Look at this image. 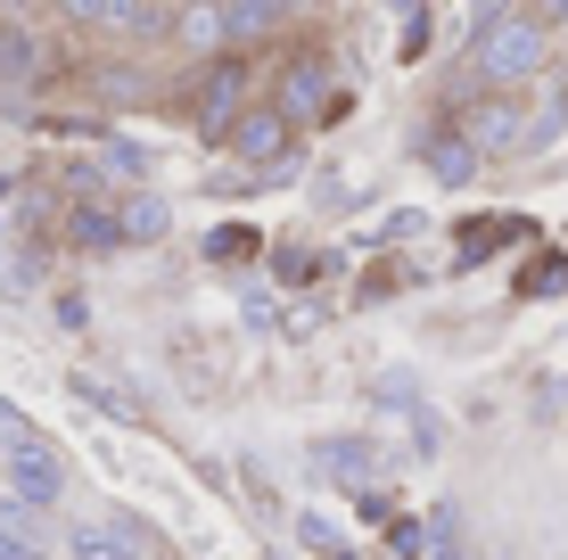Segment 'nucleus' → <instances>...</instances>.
I'll return each mask as SVG.
<instances>
[{
	"instance_id": "nucleus-2",
	"label": "nucleus",
	"mask_w": 568,
	"mask_h": 560,
	"mask_svg": "<svg viewBox=\"0 0 568 560\" xmlns=\"http://www.w3.org/2000/svg\"><path fill=\"white\" fill-rule=\"evenodd\" d=\"M454 132L478 149V157H511V149H527V108H519V91H511V83L469 91V100L454 108Z\"/></svg>"
},
{
	"instance_id": "nucleus-19",
	"label": "nucleus",
	"mask_w": 568,
	"mask_h": 560,
	"mask_svg": "<svg viewBox=\"0 0 568 560\" xmlns=\"http://www.w3.org/2000/svg\"><path fill=\"white\" fill-rule=\"evenodd\" d=\"M74 396H83L91 413H108V420H141V404H132L124 388H108V379H83V371H74Z\"/></svg>"
},
{
	"instance_id": "nucleus-23",
	"label": "nucleus",
	"mask_w": 568,
	"mask_h": 560,
	"mask_svg": "<svg viewBox=\"0 0 568 560\" xmlns=\"http://www.w3.org/2000/svg\"><path fill=\"white\" fill-rule=\"evenodd\" d=\"M108 173H115V182H141V173H149V149H132V141H115L108 149V157H100Z\"/></svg>"
},
{
	"instance_id": "nucleus-4",
	"label": "nucleus",
	"mask_w": 568,
	"mask_h": 560,
	"mask_svg": "<svg viewBox=\"0 0 568 560\" xmlns=\"http://www.w3.org/2000/svg\"><path fill=\"white\" fill-rule=\"evenodd\" d=\"M58 26L100 33V42H156L165 33V0H58Z\"/></svg>"
},
{
	"instance_id": "nucleus-20",
	"label": "nucleus",
	"mask_w": 568,
	"mask_h": 560,
	"mask_svg": "<svg viewBox=\"0 0 568 560\" xmlns=\"http://www.w3.org/2000/svg\"><path fill=\"white\" fill-rule=\"evenodd\" d=\"M0 560H42V536L26 511H0Z\"/></svg>"
},
{
	"instance_id": "nucleus-27",
	"label": "nucleus",
	"mask_w": 568,
	"mask_h": 560,
	"mask_svg": "<svg viewBox=\"0 0 568 560\" xmlns=\"http://www.w3.org/2000/svg\"><path fill=\"white\" fill-rule=\"evenodd\" d=\"M322 560H355V552H346V544H322Z\"/></svg>"
},
{
	"instance_id": "nucleus-18",
	"label": "nucleus",
	"mask_w": 568,
	"mask_h": 560,
	"mask_svg": "<svg viewBox=\"0 0 568 560\" xmlns=\"http://www.w3.org/2000/svg\"><path fill=\"white\" fill-rule=\"evenodd\" d=\"M91 100H100V108H141L149 100V74L141 67H100V74H91Z\"/></svg>"
},
{
	"instance_id": "nucleus-1",
	"label": "nucleus",
	"mask_w": 568,
	"mask_h": 560,
	"mask_svg": "<svg viewBox=\"0 0 568 560\" xmlns=\"http://www.w3.org/2000/svg\"><path fill=\"white\" fill-rule=\"evenodd\" d=\"M552 67V26L536 9H495L469 26V74L478 83H527Z\"/></svg>"
},
{
	"instance_id": "nucleus-21",
	"label": "nucleus",
	"mask_w": 568,
	"mask_h": 560,
	"mask_svg": "<svg viewBox=\"0 0 568 560\" xmlns=\"http://www.w3.org/2000/svg\"><path fill=\"white\" fill-rule=\"evenodd\" d=\"M519 288H527V297H560V288H568V256H536L519 273Z\"/></svg>"
},
{
	"instance_id": "nucleus-11",
	"label": "nucleus",
	"mask_w": 568,
	"mask_h": 560,
	"mask_svg": "<svg viewBox=\"0 0 568 560\" xmlns=\"http://www.w3.org/2000/svg\"><path fill=\"white\" fill-rule=\"evenodd\" d=\"M420 165L437 173L445 190H469V182H478V165H486V157H478V149L462 141L454 124H445V132H420Z\"/></svg>"
},
{
	"instance_id": "nucleus-22",
	"label": "nucleus",
	"mask_w": 568,
	"mask_h": 560,
	"mask_svg": "<svg viewBox=\"0 0 568 560\" xmlns=\"http://www.w3.org/2000/svg\"><path fill=\"white\" fill-rule=\"evenodd\" d=\"M206 256H214V264H240V256H256V231H240V223H231V231H214V240H206Z\"/></svg>"
},
{
	"instance_id": "nucleus-13",
	"label": "nucleus",
	"mask_w": 568,
	"mask_h": 560,
	"mask_svg": "<svg viewBox=\"0 0 568 560\" xmlns=\"http://www.w3.org/2000/svg\"><path fill=\"white\" fill-rule=\"evenodd\" d=\"M288 17H297V0H223V33H231V50H247V42H264V33H281Z\"/></svg>"
},
{
	"instance_id": "nucleus-3",
	"label": "nucleus",
	"mask_w": 568,
	"mask_h": 560,
	"mask_svg": "<svg viewBox=\"0 0 568 560\" xmlns=\"http://www.w3.org/2000/svg\"><path fill=\"white\" fill-rule=\"evenodd\" d=\"M247 50H214L206 67H199V83H190V124L206 132V141H223L231 132V115L247 108Z\"/></svg>"
},
{
	"instance_id": "nucleus-9",
	"label": "nucleus",
	"mask_w": 568,
	"mask_h": 560,
	"mask_svg": "<svg viewBox=\"0 0 568 560\" xmlns=\"http://www.w3.org/2000/svg\"><path fill=\"white\" fill-rule=\"evenodd\" d=\"M165 42L182 50V58H214V50H231V33H223V0H173V9H165Z\"/></svg>"
},
{
	"instance_id": "nucleus-7",
	"label": "nucleus",
	"mask_w": 568,
	"mask_h": 560,
	"mask_svg": "<svg viewBox=\"0 0 568 560\" xmlns=\"http://www.w3.org/2000/svg\"><path fill=\"white\" fill-rule=\"evenodd\" d=\"M223 141H231V157H240V165H281V157H288V141H297V124H288V115L272 108V100H247L240 115H231Z\"/></svg>"
},
{
	"instance_id": "nucleus-5",
	"label": "nucleus",
	"mask_w": 568,
	"mask_h": 560,
	"mask_svg": "<svg viewBox=\"0 0 568 560\" xmlns=\"http://www.w3.org/2000/svg\"><path fill=\"white\" fill-rule=\"evenodd\" d=\"M272 108L288 115V124H322V115H338V67L329 58H313V50H297L281 67V83H272Z\"/></svg>"
},
{
	"instance_id": "nucleus-8",
	"label": "nucleus",
	"mask_w": 568,
	"mask_h": 560,
	"mask_svg": "<svg viewBox=\"0 0 568 560\" xmlns=\"http://www.w3.org/2000/svg\"><path fill=\"white\" fill-rule=\"evenodd\" d=\"M305 470L329 478V487H379V446L371 437H313Z\"/></svg>"
},
{
	"instance_id": "nucleus-10",
	"label": "nucleus",
	"mask_w": 568,
	"mask_h": 560,
	"mask_svg": "<svg viewBox=\"0 0 568 560\" xmlns=\"http://www.w3.org/2000/svg\"><path fill=\"white\" fill-rule=\"evenodd\" d=\"M50 74V50L26 17H0V91H33Z\"/></svg>"
},
{
	"instance_id": "nucleus-29",
	"label": "nucleus",
	"mask_w": 568,
	"mask_h": 560,
	"mask_svg": "<svg viewBox=\"0 0 568 560\" xmlns=\"http://www.w3.org/2000/svg\"><path fill=\"white\" fill-rule=\"evenodd\" d=\"M165 560H182V552H165Z\"/></svg>"
},
{
	"instance_id": "nucleus-26",
	"label": "nucleus",
	"mask_w": 568,
	"mask_h": 560,
	"mask_svg": "<svg viewBox=\"0 0 568 560\" xmlns=\"http://www.w3.org/2000/svg\"><path fill=\"white\" fill-rule=\"evenodd\" d=\"M503 9V0H469V17H495Z\"/></svg>"
},
{
	"instance_id": "nucleus-12",
	"label": "nucleus",
	"mask_w": 568,
	"mask_h": 560,
	"mask_svg": "<svg viewBox=\"0 0 568 560\" xmlns=\"http://www.w3.org/2000/svg\"><path fill=\"white\" fill-rule=\"evenodd\" d=\"M67 247H83V256H115V247H124L115 206H108V198H74V206H67Z\"/></svg>"
},
{
	"instance_id": "nucleus-6",
	"label": "nucleus",
	"mask_w": 568,
	"mask_h": 560,
	"mask_svg": "<svg viewBox=\"0 0 568 560\" xmlns=\"http://www.w3.org/2000/svg\"><path fill=\"white\" fill-rule=\"evenodd\" d=\"M9 487H17V503H26V511H50L58 495H67V461H58V446L42 429L9 437Z\"/></svg>"
},
{
	"instance_id": "nucleus-14",
	"label": "nucleus",
	"mask_w": 568,
	"mask_h": 560,
	"mask_svg": "<svg viewBox=\"0 0 568 560\" xmlns=\"http://www.w3.org/2000/svg\"><path fill=\"white\" fill-rule=\"evenodd\" d=\"M536 83V100H527V149H552L560 124H568V83L560 74H527Z\"/></svg>"
},
{
	"instance_id": "nucleus-15",
	"label": "nucleus",
	"mask_w": 568,
	"mask_h": 560,
	"mask_svg": "<svg viewBox=\"0 0 568 560\" xmlns=\"http://www.w3.org/2000/svg\"><path fill=\"white\" fill-rule=\"evenodd\" d=\"M511 240H527V215H478V223L454 240V264L469 273V264H486L495 247H511Z\"/></svg>"
},
{
	"instance_id": "nucleus-25",
	"label": "nucleus",
	"mask_w": 568,
	"mask_h": 560,
	"mask_svg": "<svg viewBox=\"0 0 568 560\" xmlns=\"http://www.w3.org/2000/svg\"><path fill=\"white\" fill-rule=\"evenodd\" d=\"M536 17L544 26H568V0H536Z\"/></svg>"
},
{
	"instance_id": "nucleus-17",
	"label": "nucleus",
	"mask_w": 568,
	"mask_h": 560,
	"mask_svg": "<svg viewBox=\"0 0 568 560\" xmlns=\"http://www.w3.org/2000/svg\"><path fill=\"white\" fill-rule=\"evenodd\" d=\"M132 536H141L132 519H115V528H108V519H91V528H74V560H141V552H132Z\"/></svg>"
},
{
	"instance_id": "nucleus-16",
	"label": "nucleus",
	"mask_w": 568,
	"mask_h": 560,
	"mask_svg": "<svg viewBox=\"0 0 568 560\" xmlns=\"http://www.w3.org/2000/svg\"><path fill=\"white\" fill-rule=\"evenodd\" d=\"M115 223H124V247H156L173 231V206L156 198V190H132V198L115 206Z\"/></svg>"
},
{
	"instance_id": "nucleus-28",
	"label": "nucleus",
	"mask_w": 568,
	"mask_h": 560,
	"mask_svg": "<svg viewBox=\"0 0 568 560\" xmlns=\"http://www.w3.org/2000/svg\"><path fill=\"white\" fill-rule=\"evenodd\" d=\"M445 560H469V552H445Z\"/></svg>"
},
{
	"instance_id": "nucleus-24",
	"label": "nucleus",
	"mask_w": 568,
	"mask_h": 560,
	"mask_svg": "<svg viewBox=\"0 0 568 560\" xmlns=\"http://www.w3.org/2000/svg\"><path fill=\"white\" fill-rule=\"evenodd\" d=\"M26 429H33V420H26V413H17V404H9V396H0V446H9V437H26Z\"/></svg>"
}]
</instances>
